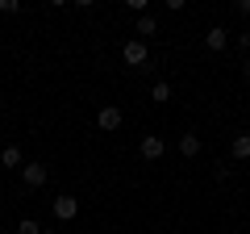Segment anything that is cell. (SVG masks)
<instances>
[{
  "mask_svg": "<svg viewBox=\"0 0 250 234\" xmlns=\"http://www.w3.org/2000/svg\"><path fill=\"white\" fill-rule=\"evenodd\" d=\"M96 126L104 130V134H117V130L125 126V113H121V109H117V105H104V109H100V113H96Z\"/></svg>",
  "mask_w": 250,
  "mask_h": 234,
  "instance_id": "obj_1",
  "label": "cell"
},
{
  "mask_svg": "<svg viewBox=\"0 0 250 234\" xmlns=\"http://www.w3.org/2000/svg\"><path fill=\"white\" fill-rule=\"evenodd\" d=\"M21 176H25V188H42V184L50 180V167H46V163H25Z\"/></svg>",
  "mask_w": 250,
  "mask_h": 234,
  "instance_id": "obj_2",
  "label": "cell"
},
{
  "mask_svg": "<svg viewBox=\"0 0 250 234\" xmlns=\"http://www.w3.org/2000/svg\"><path fill=\"white\" fill-rule=\"evenodd\" d=\"M121 54H125V63H129V67H142V63H146V54H150V50H146V42L129 38V42L121 46Z\"/></svg>",
  "mask_w": 250,
  "mask_h": 234,
  "instance_id": "obj_3",
  "label": "cell"
},
{
  "mask_svg": "<svg viewBox=\"0 0 250 234\" xmlns=\"http://www.w3.org/2000/svg\"><path fill=\"white\" fill-rule=\"evenodd\" d=\"M138 151H142V159H150V163H154V159H163V155H167V142H163L159 134H146Z\"/></svg>",
  "mask_w": 250,
  "mask_h": 234,
  "instance_id": "obj_4",
  "label": "cell"
},
{
  "mask_svg": "<svg viewBox=\"0 0 250 234\" xmlns=\"http://www.w3.org/2000/svg\"><path fill=\"white\" fill-rule=\"evenodd\" d=\"M50 209H54V217H59V222H71V217L80 213V201H75V197H59Z\"/></svg>",
  "mask_w": 250,
  "mask_h": 234,
  "instance_id": "obj_5",
  "label": "cell"
},
{
  "mask_svg": "<svg viewBox=\"0 0 250 234\" xmlns=\"http://www.w3.org/2000/svg\"><path fill=\"white\" fill-rule=\"evenodd\" d=\"M134 34H138V42H146V38L159 34V21H154V13H142V17L134 21Z\"/></svg>",
  "mask_w": 250,
  "mask_h": 234,
  "instance_id": "obj_6",
  "label": "cell"
},
{
  "mask_svg": "<svg viewBox=\"0 0 250 234\" xmlns=\"http://www.w3.org/2000/svg\"><path fill=\"white\" fill-rule=\"evenodd\" d=\"M225 42H229V38H225V29H221V25L205 29V46H208L213 54H221V50H225Z\"/></svg>",
  "mask_w": 250,
  "mask_h": 234,
  "instance_id": "obj_7",
  "label": "cell"
},
{
  "mask_svg": "<svg viewBox=\"0 0 250 234\" xmlns=\"http://www.w3.org/2000/svg\"><path fill=\"white\" fill-rule=\"evenodd\" d=\"M179 155H184V159H196V155H200V138L192 134V130L179 134Z\"/></svg>",
  "mask_w": 250,
  "mask_h": 234,
  "instance_id": "obj_8",
  "label": "cell"
},
{
  "mask_svg": "<svg viewBox=\"0 0 250 234\" xmlns=\"http://www.w3.org/2000/svg\"><path fill=\"white\" fill-rule=\"evenodd\" d=\"M229 151H233V159H250V134H246V130H242V134H233Z\"/></svg>",
  "mask_w": 250,
  "mask_h": 234,
  "instance_id": "obj_9",
  "label": "cell"
},
{
  "mask_svg": "<svg viewBox=\"0 0 250 234\" xmlns=\"http://www.w3.org/2000/svg\"><path fill=\"white\" fill-rule=\"evenodd\" d=\"M21 163H25L21 146H4V151H0V167H21Z\"/></svg>",
  "mask_w": 250,
  "mask_h": 234,
  "instance_id": "obj_10",
  "label": "cell"
},
{
  "mask_svg": "<svg viewBox=\"0 0 250 234\" xmlns=\"http://www.w3.org/2000/svg\"><path fill=\"white\" fill-rule=\"evenodd\" d=\"M150 100H159V105H163V100H171V84H167V80H159V84L150 88Z\"/></svg>",
  "mask_w": 250,
  "mask_h": 234,
  "instance_id": "obj_11",
  "label": "cell"
},
{
  "mask_svg": "<svg viewBox=\"0 0 250 234\" xmlns=\"http://www.w3.org/2000/svg\"><path fill=\"white\" fill-rule=\"evenodd\" d=\"M17 234H42V226H38L34 217H21V226H17Z\"/></svg>",
  "mask_w": 250,
  "mask_h": 234,
  "instance_id": "obj_12",
  "label": "cell"
},
{
  "mask_svg": "<svg viewBox=\"0 0 250 234\" xmlns=\"http://www.w3.org/2000/svg\"><path fill=\"white\" fill-rule=\"evenodd\" d=\"M17 9H21L17 0H0V13H17Z\"/></svg>",
  "mask_w": 250,
  "mask_h": 234,
  "instance_id": "obj_13",
  "label": "cell"
},
{
  "mask_svg": "<svg viewBox=\"0 0 250 234\" xmlns=\"http://www.w3.org/2000/svg\"><path fill=\"white\" fill-rule=\"evenodd\" d=\"M238 46H242V50H250V29H246V34H238Z\"/></svg>",
  "mask_w": 250,
  "mask_h": 234,
  "instance_id": "obj_14",
  "label": "cell"
},
{
  "mask_svg": "<svg viewBox=\"0 0 250 234\" xmlns=\"http://www.w3.org/2000/svg\"><path fill=\"white\" fill-rule=\"evenodd\" d=\"M238 13H242V17H250V0H238Z\"/></svg>",
  "mask_w": 250,
  "mask_h": 234,
  "instance_id": "obj_15",
  "label": "cell"
},
{
  "mask_svg": "<svg viewBox=\"0 0 250 234\" xmlns=\"http://www.w3.org/2000/svg\"><path fill=\"white\" fill-rule=\"evenodd\" d=\"M242 75H246V84H250V59H246V63H242Z\"/></svg>",
  "mask_w": 250,
  "mask_h": 234,
  "instance_id": "obj_16",
  "label": "cell"
},
{
  "mask_svg": "<svg viewBox=\"0 0 250 234\" xmlns=\"http://www.w3.org/2000/svg\"><path fill=\"white\" fill-rule=\"evenodd\" d=\"M42 234H59V230H42Z\"/></svg>",
  "mask_w": 250,
  "mask_h": 234,
  "instance_id": "obj_17",
  "label": "cell"
}]
</instances>
